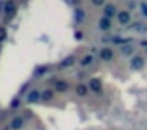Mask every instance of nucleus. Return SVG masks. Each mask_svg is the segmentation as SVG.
I'll use <instances>...</instances> for the list:
<instances>
[{
    "label": "nucleus",
    "mask_w": 147,
    "mask_h": 130,
    "mask_svg": "<svg viewBox=\"0 0 147 130\" xmlns=\"http://www.w3.org/2000/svg\"><path fill=\"white\" fill-rule=\"evenodd\" d=\"M130 70L131 71H139L146 67V57L141 56V54H134L133 57L130 59Z\"/></svg>",
    "instance_id": "f257e3e1"
},
{
    "label": "nucleus",
    "mask_w": 147,
    "mask_h": 130,
    "mask_svg": "<svg viewBox=\"0 0 147 130\" xmlns=\"http://www.w3.org/2000/svg\"><path fill=\"white\" fill-rule=\"evenodd\" d=\"M117 13H119V8L115 3H105L103 6V18H108L112 21V18H117Z\"/></svg>",
    "instance_id": "f03ea898"
},
{
    "label": "nucleus",
    "mask_w": 147,
    "mask_h": 130,
    "mask_svg": "<svg viewBox=\"0 0 147 130\" xmlns=\"http://www.w3.org/2000/svg\"><path fill=\"white\" fill-rule=\"evenodd\" d=\"M117 22L120 25H128V24H130V22H131V11H130V10H119Z\"/></svg>",
    "instance_id": "7ed1b4c3"
},
{
    "label": "nucleus",
    "mask_w": 147,
    "mask_h": 130,
    "mask_svg": "<svg viewBox=\"0 0 147 130\" xmlns=\"http://www.w3.org/2000/svg\"><path fill=\"white\" fill-rule=\"evenodd\" d=\"M87 87H89V91L95 92V94H101L103 92V82L100 81L98 78H92L89 81V84H87Z\"/></svg>",
    "instance_id": "20e7f679"
},
{
    "label": "nucleus",
    "mask_w": 147,
    "mask_h": 130,
    "mask_svg": "<svg viewBox=\"0 0 147 130\" xmlns=\"http://www.w3.org/2000/svg\"><path fill=\"white\" fill-rule=\"evenodd\" d=\"M100 54V59L103 60V62H109V60H112V57H114V49L112 48H101V49L98 51Z\"/></svg>",
    "instance_id": "39448f33"
},
{
    "label": "nucleus",
    "mask_w": 147,
    "mask_h": 130,
    "mask_svg": "<svg viewBox=\"0 0 147 130\" xmlns=\"http://www.w3.org/2000/svg\"><path fill=\"white\" fill-rule=\"evenodd\" d=\"M98 29H100L101 32H109V30L112 29V21H111V19H108V18H103V16H101V18L98 19Z\"/></svg>",
    "instance_id": "423d86ee"
},
{
    "label": "nucleus",
    "mask_w": 147,
    "mask_h": 130,
    "mask_svg": "<svg viewBox=\"0 0 147 130\" xmlns=\"http://www.w3.org/2000/svg\"><path fill=\"white\" fill-rule=\"evenodd\" d=\"M120 54L122 56H134V46L131 43H127V44H122L120 46Z\"/></svg>",
    "instance_id": "0eeeda50"
},
{
    "label": "nucleus",
    "mask_w": 147,
    "mask_h": 130,
    "mask_svg": "<svg viewBox=\"0 0 147 130\" xmlns=\"http://www.w3.org/2000/svg\"><path fill=\"white\" fill-rule=\"evenodd\" d=\"M40 98H41V94H40L36 89H33V91L30 92L29 95H27V101H29V103H36Z\"/></svg>",
    "instance_id": "6e6552de"
},
{
    "label": "nucleus",
    "mask_w": 147,
    "mask_h": 130,
    "mask_svg": "<svg viewBox=\"0 0 147 130\" xmlns=\"http://www.w3.org/2000/svg\"><path fill=\"white\" fill-rule=\"evenodd\" d=\"M76 94L79 95V97H86L87 94H89V87H87V84H78L76 86Z\"/></svg>",
    "instance_id": "1a4fd4ad"
},
{
    "label": "nucleus",
    "mask_w": 147,
    "mask_h": 130,
    "mask_svg": "<svg viewBox=\"0 0 147 130\" xmlns=\"http://www.w3.org/2000/svg\"><path fill=\"white\" fill-rule=\"evenodd\" d=\"M68 89H70V84H68L67 81H57V82H55V91H59V92H67Z\"/></svg>",
    "instance_id": "9d476101"
},
{
    "label": "nucleus",
    "mask_w": 147,
    "mask_h": 130,
    "mask_svg": "<svg viewBox=\"0 0 147 130\" xmlns=\"http://www.w3.org/2000/svg\"><path fill=\"white\" fill-rule=\"evenodd\" d=\"M93 62H95V59H93L92 54H89V56H84L82 59H81V67H90Z\"/></svg>",
    "instance_id": "9b49d317"
},
{
    "label": "nucleus",
    "mask_w": 147,
    "mask_h": 130,
    "mask_svg": "<svg viewBox=\"0 0 147 130\" xmlns=\"http://www.w3.org/2000/svg\"><path fill=\"white\" fill-rule=\"evenodd\" d=\"M22 125H24V119H22V117H14V119L11 120V127H13L14 130L21 129Z\"/></svg>",
    "instance_id": "f8f14e48"
},
{
    "label": "nucleus",
    "mask_w": 147,
    "mask_h": 130,
    "mask_svg": "<svg viewBox=\"0 0 147 130\" xmlns=\"http://www.w3.org/2000/svg\"><path fill=\"white\" fill-rule=\"evenodd\" d=\"M131 29L136 32H146L147 30V24L144 25L142 22H134V24H131Z\"/></svg>",
    "instance_id": "ddd939ff"
},
{
    "label": "nucleus",
    "mask_w": 147,
    "mask_h": 130,
    "mask_svg": "<svg viewBox=\"0 0 147 130\" xmlns=\"http://www.w3.org/2000/svg\"><path fill=\"white\" fill-rule=\"evenodd\" d=\"M73 62H74V57L70 56V57H67V59H65L63 62L60 63V67H62V68H65V67H70V65H73Z\"/></svg>",
    "instance_id": "4468645a"
},
{
    "label": "nucleus",
    "mask_w": 147,
    "mask_h": 130,
    "mask_svg": "<svg viewBox=\"0 0 147 130\" xmlns=\"http://www.w3.org/2000/svg\"><path fill=\"white\" fill-rule=\"evenodd\" d=\"M5 8H7V10H5V13H7V14H11V13L14 11V3L13 2H7V3H5Z\"/></svg>",
    "instance_id": "2eb2a0df"
},
{
    "label": "nucleus",
    "mask_w": 147,
    "mask_h": 130,
    "mask_svg": "<svg viewBox=\"0 0 147 130\" xmlns=\"http://www.w3.org/2000/svg\"><path fill=\"white\" fill-rule=\"evenodd\" d=\"M139 10H141V14H142V18L147 19V3H139Z\"/></svg>",
    "instance_id": "dca6fc26"
},
{
    "label": "nucleus",
    "mask_w": 147,
    "mask_h": 130,
    "mask_svg": "<svg viewBox=\"0 0 147 130\" xmlns=\"http://www.w3.org/2000/svg\"><path fill=\"white\" fill-rule=\"evenodd\" d=\"M84 16H86L84 10H76V22H81L84 19Z\"/></svg>",
    "instance_id": "f3484780"
},
{
    "label": "nucleus",
    "mask_w": 147,
    "mask_h": 130,
    "mask_svg": "<svg viewBox=\"0 0 147 130\" xmlns=\"http://www.w3.org/2000/svg\"><path fill=\"white\" fill-rule=\"evenodd\" d=\"M41 98H43V100H51V98H52V92L49 91V89H48V91H45L41 94Z\"/></svg>",
    "instance_id": "a211bd4d"
},
{
    "label": "nucleus",
    "mask_w": 147,
    "mask_h": 130,
    "mask_svg": "<svg viewBox=\"0 0 147 130\" xmlns=\"http://www.w3.org/2000/svg\"><path fill=\"white\" fill-rule=\"evenodd\" d=\"M5 38H7V30L5 29H0V41L5 40Z\"/></svg>",
    "instance_id": "6ab92c4d"
},
{
    "label": "nucleus",
    "mask_w": 147,
    "mask_h": 130,
    "mask_svg": "<svg viewBox=\"0 0 147 130\" xmlns=\"http://www.w3.org/2000/svg\"><path fill=\"white\" fill-rule=\"evenodd\" d=\"M93 6H105V2L103 0H96V2H93Z\"/></svg>",
    "instance_id": "aec40b11"
},
{
    "label": "nucleus",
    "mask_w": 147,
    "mask_h": 130,
    "mask_svg": "<svg viewBox=\"0 0 147 130\" xmlns=\"http://www.w3.org/2000/svg\"><path fill=\"white\" fill-rule=\"evenodd\" d=\"M19 106V100H13L11 101V108H18Z\"/></svg>",
    "instance_id": "412c9836"
},
{
    "label": "nucleus",
    "mask_w": 147,
    "mask_h": 130,
    "mask_svg": "<svg viewBox=\"0 0 147 130\" xmlns=\"http://www.w3.org/2000/svg\"><path fill=\"white\" fill-rule=\"evenodd\" d=\"M136 6H138V5H136L134 2H130V3H128V8H133V10H134Z\"/></svg>",
    "instance_id": "4be33fe9"
},
{
    "label": "nucleus",
    "mask_w": 147,
    "mask_h": 130,
    "mask_svg": "<svg viewBox=\"0 0 147 130\" xmlns=\"http://www.w3.org/2000/svg\"><path fill=\"white\" fill-rule=\"evenodd\" d=\"M81 37H82V33H81V32H76V38H78V40H81Z\"/></svg>",
    "instance_id": "5701e85b"
},
{
    "label": "nucleus",
    "mask_w": 147,
    "mask_h": 130,
    "mask_svg": "<svg viewBox=\"0 0 147 130\" xmlns=\"http://www.w3.org/2000/svg\"><path fill=\"white\" fill-rule=\"evenodd\" d=\"M146 56H147V48H146Z\"/></svg>",
    "instance_id": "b1692460"
}]
</instances>
